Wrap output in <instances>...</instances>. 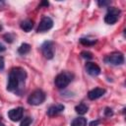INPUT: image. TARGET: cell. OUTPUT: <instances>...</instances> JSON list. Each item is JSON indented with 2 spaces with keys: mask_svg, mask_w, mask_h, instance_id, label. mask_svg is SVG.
<instances>
[{
  "mask_svg": "<svg viewBox=\"0 0 126 126\" xmlns=\"http://www.w3.org/2000/svg\"><path fill=\"white\" fill-rule=\"evenodd\" d=\"M26 79H27V72L23 68L21 67L13 68L9 73L7 91L18 92L20 88H23V86H25Z\"/></svg>",
  "mask_w": 126,
  "mask_h": 126,
  "instance_id": "obj_1",
  "label": "cell"
},
{
  "mask_svg": "<svg viewBox=\"0 0 126 126\" xmlns=\"http://www.w3.org/2000/svg\"><path fill=\"white\" fill-rule=\"evenodd\" d=\"M72 80H73V75L70 72H62L55 77L54 83L58 89H64L72 82Z\"/></svg>",
  "mask_w": 126,
  "mask_h": 126,
  "instance_id": "obj_2",
  "label": "cell"
},
{
  "mask_svg": "<svg viewBox=\"0 0 126 126\" xmlns=\"http://www.w3.org/2000/svg\"><path fill=\"white\" fill-rule=\"evenodd\" d=\"M45 100V93L41 90L33 91L28 97V102L32 105H39Z\"/></svg>",
  "mask_w": 126,
  "mask_h": 126,
  "instance_id": "obj_3",
  "label": "cell"
},
{
  "mask_svg": "<svg viewBox=\"0 0 126 126\" xmlns=\"http://www.w3.org/2000/svg\"><path fill=\"white\" fill-rule=\"evenodd\" d=\"M120 10L116 7H109L107 9V13L104 17V22L107 25H113L118 21L119 15H120Z\"/></svg>",
  "mask_w": 126,
  "mask_h": 126,
  "instance_id": "obj_4",
  "label": "cell"
},
{
  "mask_svg": "<svg viewBox=\"0 0 126 126\" xmlns=\"http://www.w3.org/2000/svg\"><path fill=\"white\" fill-rule=\"evenodd\" d=\"M104 60L108 64L117 66V65L123 64V62H124V56H123V54L121 52H112V53L108 54L105 57Z\"/></svg>",
  "mask_w": 126,
  "mask_h": 126,
  "instance_id": "obj_5",
  "label": "cell"
},
{
  "mask_svg": "<svg viewBox=\"0 0 126 126\" xmlns=\"http://www.w3.org/2000/svg\"><path fill=\"white\" fill-rule=\"evenodd\" d=\"M41 52L46 59H52L54 56V44L50 40L44 41L40 46Z\"/></svg>",
  "mask_w": 126,
  "mask_h": 126,
  "instance_id": "obj_6",
  "label": "cell"
},
{
  "mask_svg": "<svg viewBox=\"0 0 126 126\" xmlns=\"http://www.w3.org/2000/svg\"><path fill=\"white\" fill-rule=\"evenodd\" d=\"M52 27H53L52 19L47 17V16H44V17L41 18V20H40V22L38 24V27L36 29V32H44L49 31Z\"/></svg>",
  "mask_w": 126,
  "mask_h": 126,
  "instance_id": "obj_7",
  "label": "cell"
},
{
  "mask_svg": "<svg viewBox=\"0 0 126 126\" xmlns=\"http://www.w3.org/2000/svg\"><path fill=\"white\" fill-rule=\"evenodd\" d=\"M23 114H24V108L21 106L10 109L8 111V117L10 118V120H12L14 122L21 120V118H23Z\"/></svg>",
  "mask_w": 126,
  "mask_h": 126,
  "instance_id": "obj_8",
  "label": "cell"
},
{
  "mask_svg": "<svg viewBox=\"0 0 126 126\" xmlns=\"http://www.w3.org/2000/svg\"><path fill=\"white\" fill-rule=\"evenodd\" d=\"M85 68H86V71L89 75L93 76V77H95L97 75L100 74V68L98 65H96L95 63L94 62H87L86 65H85Z\"/></svg>",
  "mask_w": 126,
  "mask_h": 126,
  "instance_id": "obj_9",
  "label": "cell"
},
{
  "mask_svg": "<svg viewBox=\"0 0 126 126\" xmlns=\"http://www.w3.org/2000/svg\"><path fill=\"white\" fill-rule=\"evenodd\" d=\"M105 92L106 91L104 89H102V88H94V89H93L92 91L89 92L88 97L91 100H94V99H97L100 96H102L105 94Z\"/></svg>",
  "mask_w": 126,
  "mask_h": 126,
  "instance_id": "obj_10",
  "label": "cell"
},
{
  "mask_svg": "<svg viewBox=\"0 0 126 126\" xmlns=\"http://www.w3.org/2000/svg\"><path fill=\"white\" fill-rule=\"evenodd\" d=\"M64 108H65V106L61 103L53 104L47 109V115L48 116H55V115L59 114L60 112H62L64 110Z\"/></svg>",
  "mask_w": 126,
  "mask_h": 126,
  "instance_id": "obj_11",
  "label": "cell"
},
{
  "mask_svg": "<svg viewBox=\"0 0 126 126\" xmlns=\"http://www.w3.org/2000/svg\"><path fill=\"white\" fill-rule=\"evenodd\" d=\"M20 27H21V29L24 31V32H31L32 30V28H33V22L32 21V20H25V21H23L22 23H21V25H20Z\"/></svg>",
  "mask_w": 126,
  "mask_h": 126,
  "instance_id": "obj_12",
  "label": "cell"
},
{
  "mask_svg": "<svg viewBox=\"0 0 126 126\" xmlns=\"http://www.w3.org/2000/svg\"><path fill=\"white\" fill-rule=\"evenodd\" d=\"M71 126H87V119L85 117H77L72 121Z\"/></svg>",
  "mask_w": 126,
  "mask_h": 126,
  "instance_id": "obj_13",
  "label": "cell"
},
{
  "mask_svg": "<svg viewBox=\"0 0 126 126\" xmlns=\"http://www.w3.org/2000/svg\"><path fill=\"white\" fill-rule=\"evenodd\" d=\"M31 50V45L29 43H22L20 45V47L18 48V53L21 55H25L27 53H29Z\"/></svg>",
  "mask_w": 126,
  "mask_h": 126,
  "instance_id": "obj_14",
  "label": "cell"
},
{
  "mask_svg": "<svg viewBox=\"0 0 126 126\" xmlns=\"http://www.w3.org/2000/svg\"><path fill=\"white\" fill-rule=\"evenodd\" d=\"M88 109H89V107H88V105H86L85 103H79V104L76 105V107H75L76 112H77L78 114H80V115H84L85 113H87Z\"/></svg>",
  "mask_w": 126,
  "mask_h": 126,
  "instance_id": "obj_15",
  "label": "cell"
},
{
  "mask_svg": "<svg viewBox=\"0 0 126 126\" xmlns=\"http://www.w3.org/2000/svg\"><path fill=\"white\" fill-rule=\"evenodd\" d=\"M80 42L83 45H94L96 42V39H90L89 37H82L80 38Z\"/></svg>",
  "mask_w": 126,
  "mask_h": 126,
  "instance_id": "obj_16",
  "label": "cell"
},
{
  "mask_svg": "<svg viewBox=\"0 0 126 126\" xmlns=\"http://www.w3.org/2000/svg\"><path fill=\"white\" fill-rule=\"evenodd\" d=\"M32 119L31 117H29V116H28V117H25V118L22 120L20 126H30L31 123H32Z\"/></svg>",
  "mask_w": 126,
  "mask_h": 126,
  "instance_id": "obj_17",
  "label": "cell"
},
{
  "mask_svg": "<svg viewBox=\"0 0 126 126\" xmlns=\"http://www.w3.org/2000/svg\"><path fill=\"white\" fill-rule=\"evenodd\" d=\"M81 56L85 59H92L93 58V54L90 51H82L81 52Z\"/></svg>",
  "mask_w": 126,
  "mask_h": 126,
  "instance_id": "obj_18",
  "label": "cell"
},
{
  "mask_svg": "<svg viewBox=\"0 0 126 126\" xmlns=\"http://www.w3.org/2000/svg\"><path fill=\"white\" fill-rule=\"evenodd\" d=\"M3 37L5 38V40H6L7 42H9V43L13 42L14 35H13V34H11V33H6V34H4V35H3Z\"/></svg>",
  "mask_w": 126,
  "mask_h": 126,
  "instance_id": "obj_19",
  "label": "cell"
},
{
  "mask_svg": "<svg viewBox=\"0 0 126 126\" xmlns=\"http://www.w3.org/2000/svg\"><path fill=\"white\" fill-rule=\"evenodd\" d=\"M104 115L107 116V117L112 116V115H113V111H112V109L109 108V107H106V108L104 109Z\"/></svg>",
  "mask_w": 126,
  "mask_h": 126,
  "instance_id": "obj_20",
  "label": "cell"
},
{
  "mask_svg": "<svg viewBox=\"0 0 126 126\" xmlns=\"http://www.w3.org/2000/svg\"><path fill=\"white\" fill-rule=\"evenodd\" d=\"M97 5L99 7H105V6H108L110 5V1H97Z\"/></svg>",
  "mask_w": 126,
  "mask_h": 126,
  "instance_id": "obj_21",
  "label": "cell"
},
{
  "mask_svg": "<svg viewBox=\"0 0 126 126\" xmlns=\"http://www.w3.org/2000/svg\"><path fill=\"white\" fill-rule=\"evenodd\" d=\"M4 66H5V63H4V58L2 56H0V71L4 69Z\"/></svg>",
  "mask_w": 126,
  "mask_h": 126,
  "instance_id": "obj_22",
  "label": "cell"
},
{
  "mask_svg": "<svg viewBox=\"0 0 126 126\" xmlns=\"http://www.w3.org/2000/svg\"><path fill=\"white\" fill-rule=\"evenodd\" d=\"M98 123H99L98 120H96V121H92V122L90 123V126H96Z\"/></svg>",
  "mask_w": 126,
  "mask_h": 126,
  "instance_id": "obj_23",
  "label": "cell"
},
{
  "mask_svg": "<svg viewBox=\"0 0 126 126\" xmlns=\"http://www.w3.org/2000/svg\"><path fill=\"white\" fill-rule=\"evenodd\" d=\"M48 5H49V3H48L47 1H42V2L40 3V5H39V6H40V7H41V6H46V7H47Z\"/></svg>",
  "mask_w": 126,
  "mask_h": 126,
  "instance_id": "obj_24",
  "label": "cell"
},
{
  "mask_svg": "<svg viewBox=\"0 0 126 126\" xmlns=\"http://www.w3.org/2000/svg\"><path fill=\"white\" fill-rule=\"evenodd\" d=\"M6 49V47H5V45L3 44V43H1L0 42V52H2V51H4Z\"/></svg>",
  "mask_w": 126,
  "mask_h": 126,
  "instance_id": "obj_25",
  "label": "cell"
},
{
  "mask_svg": "<svg viewBox=\"0 0 126 126\" xmlns=\"http://www.w3.org/2000/svg\"><path fill=\"white\" fill-rule=\"evenodd\" d=\"M4 5H5V2H4V1H2V0H0V8H2Z\"/></svg>",
  "mask_w": 126,
  "mask_h": 126,
  "instance_id": "obj_26",
  "label": "cell"
},
{
  "mask_svg": "<svg viewBox=\"0 0 126 126\" xmlns=\"http://www.w3.org/2000/svg\"><path fill=\"white\" fill-rule=\"evenodd\" d=\"M2 29H3V27H2L1 25H0V31H2Z\"/></svg>",
  "mask_w": 126,
  "mask_h": 126,
  "instance_id": "obj_27",
  "label": "cell"
},
{
  "mask_svg": "<svg viewBox=\"0 0 126 126\" xmlns=\"http://www.w3.org/2000/svg\"><path fill=\"white\" fill-rule=\"evenodd\" d=\"M0 126H5V125H4L3 123H1V122H0Z\"/></svg>",
  "mask_w": 126,
  "mask_h": 126,
  "instance_id": "obj_28",
  "label": "cell"
},
{
  "mask_svg": "<svg viewBox=\"0 0 126 126\" xmlns=\"http://www.w3.org/2000/svg\"><path fill=\"white\" fill-rule=\"evenodd\" d=\"M0 120H1V117H0Z\"/></svg>",
  "mask_w": 126,
  "mask_h": 126,
  "instance_id": "obj_29",
  "label": "cell"
}]
</instances>
